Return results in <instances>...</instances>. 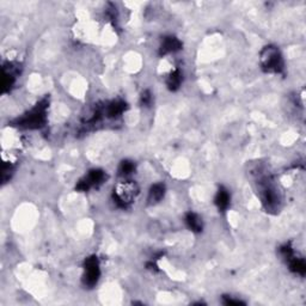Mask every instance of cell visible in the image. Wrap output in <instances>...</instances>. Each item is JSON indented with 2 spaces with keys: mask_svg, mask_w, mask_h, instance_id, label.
<instances>
[{
  "mask_svg": "<svg viewBox=\"0 0 306 306\" xmlns=\"http://www.w3.org/2000/svg\"><path fill=\"white\" fill-rule=\"evenodd\" d=\"M47 107H48V102L46 100L41 101L30 112L23 115L22 118L17 119L13 126L27 128V129H39V128L43 127L47 121Z\"/></svg>",
  "mask_w": 306,
  "mask_h": 306,
  "instance_id": "6da1fadb",
  "label": "cell"
},
{
  "mask_svg": "<svg viewBox=\"0 0 306 306\" xmlns=\"http://www.w3.org/2000/svg\"><path fill=\"white\" fill-rule=\"evenodd\" d=\"M165 195V185L163 183H156L151 186L150 191H148V203L154 205V203L159 202L160 200L164 197Z\"/></svg>",
  "mask_w": 306,
  "mask_h": 306,
  "instance_id": "8fae6325",
  "label": "cell"
},
{
  "mask_svg": "<svg viewBox=\"0 0 306 306\" xmlns=\"http://www.w3.org/2000/svg\"><path fill=\"white\" fill-rule=\"evenodd\" d=\"M19 73L18 65L13 62H6L2 67V79H1V87L2 92L11 91L14 83H16V77Z\"/></svg>",
  "mask_w": 306,
  "mask_h": 306,
  "instance_id": "8992f818",
  "label": "cell"
},
{
  "mask_svg": "<svg viewBox=\"0 0 306 306\" xmlns=\"http://www.w3.org/2000/svg\"><path fill=\"white\" fill-rule=\"evenodd\" d=\"M107 180V174L101 169L90 170L85 177H83L75 185L78 191H89L91 188H97L103 184Z\"/></svg>",
  "mask_w": 306,
  "mask_h": 306,
  "instance_id": "5b68a950",
  "label": "cell"
},
{
  "mask_svg": "<svg viewBox=\"0 0 306 306\" xmlns=\"http://www.w3.org/2000/svg\"><path fill=\"white\" fill-rule=\"evenodd\" d=\"M139 194V186L133 181H124L119 183L118 186L114 189L113 200L114 203L119 208L126 209L130 206V203L135 200Z\"/></svg>",
  "mask_w": 306,
  "mask_h": 306,
  "instance_id": "3957f363",
  "label": "cell"
},
{
  "mask_svg": "<svg viewBox=\"0 0 306 306\" xmlns=\"http://www.w3.org/2000/svg\"><path fill=\"white\" fill-rule=\"evenodd\" d=\"M181 49H182V42L177 37L169 35V36H165L162 40V43H160L159 47V55L160 57H164V55L176 53Z\"/></svg>",
  "mask_w": 306,
  "mask_h": 306,
  "instance_id": "52a82bcc",
  "label": "cell"
},
{
  "mask_svg": "<svg viewBox=\"0 0 306 306\" xmlns=\"http://www.w3.org/2000/svg\"><path fill=\"white\" fill-rule=\"evenodd\" d=\"M101 276L100 261L96 256H90L84 261V274H83V284L87 287H93L97 285Z\"/></svg>",
  "mask_w": 306,
  "mask_h": 306,
  "instance_id": "277c9868",
  "label": "cell"
},
{
  "mask_svg": "<svg viewBox=\"0 0 306 306\" xmlns=\"http://www.w3.org/2000/svg\"><path fill=\"white\" fill-rule=\"evenodd\" d=\"M140 103H141L142 107L150 106V104L152 103V93L148 91V90H145V91L141 93V96H140Z\"/></svg>",
  "mask_w": 306,
  "mask_h": 306,
  "instance_id": "9a60e30c",
  "label": "cell"
},
{
  "mask_svg": "<svg viewBox=\"0 0 306 306\" xmlns=\"http://www.w3.org/2000/svg\"><path fill=\"white\" fill-rule=\"evenodd\" d=\"M261 67L266 73H281L285 68L284 58L278 47L267 46L261 52Z\"/></svg>",
  "mask_w": 306,
  "mask_h": 306,
  "instance_id": "7a4b0ae2",
  "label": "cell"
},
{
  "mask_svg": "<svg viewBox=\"0 0 306 306\" xmlns=\"http://www.w3.org/2000/svg\"><path fill=\"white\" fill-rule=\"evenodd\" d=\"M118 171L121 177H128L135 171V164H134V162H132V160H122L120 165H119Z\"/></svg>",
  "mask_w": 306,
  "mask_h": 306,
  "instance_id": "5bb4252c",
  "label": "cell"
},
{
  "mask_svg": "<svg viewBox=\"0 0 306 306\" xmlns=\"http://www.w3.org/2000/svg\"><path fill=\"white\" fill-rule=\"evenodd\" d=\"M184 221L186 227H188L190 231H193L195 233H200L203 230L202 219H201L196 213H194V212H189V213H186Z\"/></svg>",
  "mask_w": 306,
  "mask_h": 306,
  "instance_id": "30bf717a",
  "label": "cell"
},
{
  "mask_svg": "<svg viewBox=\"0 0 306 306\" xmlns=\"http://www.w3.org/2000/svg\"><path fill=\"white\" fill-rule=\"evenodd\" d=\"M182 80H183V75L181 69L179 68L174 69V71L169 74L167 79L168 89L170 90V91H176V90L180 89L181 84H182Z\"/></svg>",
  "mask_w": 306,
  "mask_h": 306,
  "instance_id": "7c38bea8",
  "label": "cell"
},
{
  "mask_svg": "<svg viewBox=\"0 0 306 306\" xmlns=\"http://www.w3.org/2000/svg\"><path fill=\"white\" fill-rule=\"evenodd\" d=\"M126 109H127L126 102L113 101V102H110L109 104H108L106 110H104V113H106V115L108 116V118L116 119V118H119V116H121L124 112H126Z\"/></svg>",
  "mask_w": 306,
  "mask_h": 306,
  "instance_id": "9c48e42d",
  "label": "cell"
},
{
  "mask_svg": "<svg viewBox=\"0 0 306 306\" xmlns=\"http://www.w3.org/2000/svg\"><path fill=\"white\" fill-rule=\"evenodd\" d=\"M224 304L225 305H241V304H244V303L238 299L237 300L232 299L231 297H224Z\"/></svg>",
  "mask_w": 306,
  "mask_h": 306,
  "instance_id": "2e32d148",
  "label": "cell"
},
{
  "mask_svg": "<svg viewBox=\"0 0 306 306\" xmlns=\"http://www.w3.org/2000/svg\"><path fill=\"white\" fill-rule=\"evenodd\" d=\"M287 262H288V266H290V269L292 270L293 273L299 274V275H305L306 264L303 258L296 257V255H293L290 260H287Z\"/></svg>",
  "mask_w": 306,
  "mask_h": 306,
  "instance_id": "4fadbf2b",
  "label": "cell"
},
{
  "mask_svg": "<svg viewBox=\"0 0 306 306\" xmlns=\"http://www.w3.org/2000/svg\"><path fill=\"white\" fill-rule=\"evenodd\" d=\"M214 203L215 206L218 207V209H219V212L227 211V208L230 207V203H231V194H230V191L227 190L225 186L221 185L220 188L218 189L214 197Z\"/></svg>",
  "mask_w": 306,
  "mask_h": 306,
  "instance_id": "ba28073f",
  "label": "cell"
}]
</instances>
